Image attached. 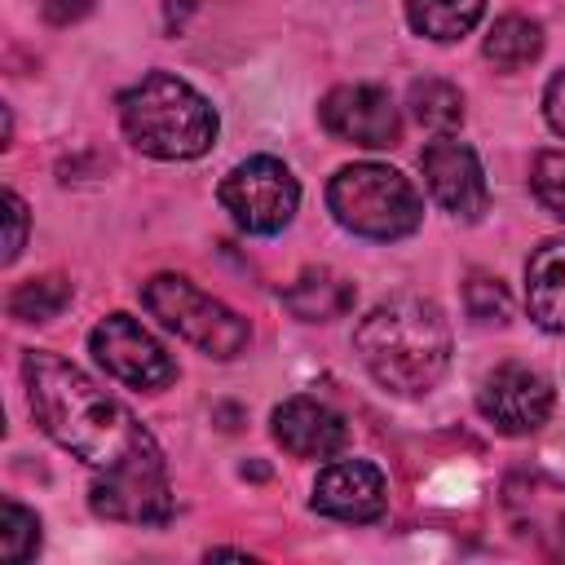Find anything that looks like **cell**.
<instances>
[{"instance_id":"obj_1","label":"cell","mask_w":565,"mask_h":565,"mask_svg":"<svg viewBox=\"0 0 565 565\" xmlns=\"http://www.w3.org/2000/svg\"><path fill=\"white\" fill-rule=\"evenodd\" d=\"M22 380L35 424L97 472L88 490V508L97 516L128 525H163L172 516L163 455L119 397L97 388L62 353L44 349L22 358Z\"/></svg>"},{"instance_id":"obj_2","label":"cell","mask_w":565,"mask_h":565,"mask_svg":"<svg viewBox=\"0 0 565 565\" xmlns=\"http://www.w3.org/2000/svg\"><path fill=\"white\" fill-rule=\"evenodd\" d=\"M353 349L380 388L419 397L450 366V327L433 300L388 296L358 322Z\"/></svg>"},{"instance_id":"obj_3","label":"cell","mask_w":565,"mask_h":565,"mask_svg":"<svg viewBox=\"0 0 565 565\" xmlns=\"http://www.w3.org/2000/svg\"><path fill=\"white\" fill-rule=\"evenodd\" d=\"M119 124L128 141L154 159H199L216 141L212 102L168 71H150L119 93Z\"/></svg>"},{"instance_id":"obj_4","label":"cell","mask_w":565,"mask_h":565,"mask_svg":"<svg viewBox=\"0 0 565 565\" xmlns=\"http://www.w3.org/2000/svg\"><path fill=\"white\" fill-rule=\"evenodd\" d=\"M327 207L349 234H362V238H375V243L406 238L424 221L419 190L388 163H349V168H340L327 185Z\"/></svg>"},{"instance_id":"obj_5","label":"cell","mask_w":565,"mask_h":565,"mask_svg":"<svg viewBox=\"0 0 565 565\" xmlns=\"http://www.w3.org/2000/svg\"><path fill=\"white\" fill-rule=\"evenodd\" d=\"M141 305L181 340H190L194 349L212 353V358H234L247 349L252 327L221 305L216 296L199 291L190 278L181 274H154L150 282H141Z\"/></svg>"},{"instance_id":"obj_6","label":"cell","mask_w":565,"mask_h":565,"mask_svg":"<svg viewBox=\"0 0 565 565\" xmlns=\"http://www.w3.org/2000/svg\"><path fill=\"white\" fill-rule=\"evenodd\" d=\"M216 199L234 216L238 230H247V234H278L296 216V207H300V185H296L287 163H278L269 154H252V159H243L238 168L225 172Z\"/></svg>"},{"instance_id":"obj_7","label":"cell","mask_w":565,"mask_h":565,"mask_svg":"<svg viewBox=\"0 0 565 565\" xmlns=\"http://www.w3.org/2000/svg\"><path fill=\"white\" fill-rule=\"evenodd\" d=\"M93 358L132 388H163L177 380V362L163 353V344L128 313H110L88 335Z\"/></svg>"},{"instance_id":"obj_8","label":"cell","mask_w":565,"mask_h":565,"mask_svg":"<svg viewBox=\"0 0 565 565\" xmlns=\"http://www.w3.org/2000/svg\"><path fill=\"white\" fill-rule=\"evenodd\" d=\"M318 119L335 141L366 146V150H388L402 137L397 106L375 84H340V88H331L322 97V106H318Z\"/></svg>"},{"instance_id":"obj_9","label":"cell","mask_w":565,"mask_h":565,"mask_svg":"<svg viewBox=\"0 0 565 565\" xmlns=\"http://www.w3.org/2000/svg\"><path fill=\"white\" fill-rule=\"evenodd\" d=\"M477 406H481V415L499 433L525 437V433H534V428L547 424V415H552V384L539 371L521 366V362H503V366H494L481 380Z\"/></svg>"},{"instance_id":"obj_10","label":"cell","mask_w":565,"mask_h":565,"mask_svg":"<svg viewBox=\"0 0 565 565\" xmlns=\"http://www.w3.org/2000/svg\"><path fill=\"white\" fill-rule=\"evenodd\" d=\"M419 168H424V185L428 194L459 221H477L486 212V172H481V159L468 141H455V137H437L424 146L419 154Z\"/></svg>"},{"instance_id":"obj_11","label":"cell","mask_w":565,"mask_h":565,"mask_svg":"<svg viewBox=\"0 0 565 565\" xmlns=\"http://www.w3.org/2000/svg\"><path fill=\"white\" fill-rule=\"evenodd\" d=\"M309 503H313V512H322L331 521L362 525V521L384 516L388 490H384V477H380L375 463H366V459H335V463H327L318 472Z\"/></svg>"},{"instance_id":"obj_12","label":"cell","mask_w":565,"mask_h":565,"mask_svg":"<svg viewBox=\"0 0 565 565\" xmlns=\"http://www.w3.org/2000/svg\"><path fill=\"white\" fill-rule=\"evenodd\" d=\"M274 437L296 459H327V455L344 450L349 424L340 411H331L318 397H287L274 411Z\"/></svg>"},{"instance_id":"obj_13","label":"cell","mask_w":565,"mask_h":565,"mask_svg":"<svg viewBox=\"0 0 565 565\" xmlns=\"http://www.w3.org/2000/svg\"><path fill=\"white\" fill-rule=\"evenodd\" d=\"M503 508L516 530L565 556V481L552 477H512L503 486Z\"/></svg>"},{"instance_id":"obj_14","label":"cell","mask_w":565,"mask_h":565,"mask_svg":"<svg viewBox=\"0 0 565 565\" xmlns=\"http://www.w3.org/2000/svg\"><path fill=\"white\" fill-rule=\"evenodd\" d=\"M525 309L543 331H565V238H547L525 260Z\"/></svg>"},{"instance_id":"obj_15","label":"cell","mask_w":565,"mask_h":565,"mask_svg":"<svg viewBox=\"0 0 565 565\" xmlns=\"http://www.w3.org/2000/svg\"><path fill=\"white\" fill-rule=\"evenodd\" d=\"M358 291L349 278L331 274V269H305L287 291H282V305L300 318V322H331V318H344L353 309Z\"/></svg>"},{"instance_id":"obj_16","label":"cell","mask_w":565,"mask_h":565,"mask_svg":"<svg viewBox=\"0 0 565 565\" xmlns=\"http://www.w3.org/2000/svg\"><path fill=\"white\" fill-rule=\"evenodd\" d=\"M486 13V0H406V18L415 26V35L450 44L459 35H468Z\"/></svg>"},{"instance_id":"obj_17","label":"cell","mask_w":565,"mask_h":565,"mask_svg":"<svg viewBox=\"0 0 565 565\" xmlns=\"http://www.w3.org/2000/svg\"><path fill=\"white\" fill-rule=\"evenodd\" d=\"M481 53H486V62H494L499 71H521V66H530V62L543 53V31H539V22H530V18H521V13H508V18H499V22L490 26Z\"/></svg>"},{"instance_id":"obj_18","label":"cell","mask_w":565,"mask_h":565,"mask_svg":"<svg viewBox=\"0 0 565 565\" xmlns=\"http://www.w3.org/2000/svg\"><path fill=\"white\" fill-rule=\"evenodd\" d=\"M411 115L433 132H455L463 124V97L446 79H415L411 84Z\"/></svg>"},{"instance_id":"obj_19","label":"cell","mask_w":565,"mask_h":565,"mask_svg":"<svg viewBox=\"0 0 565 565\" xmlns=\"http://www.w3.org/2000/svg\"><path fill=\"white\" fill-rule=\"evenodd\" d=\"M71 305V282L49 274V278H26L9 291V318L18 322H49Z\"/></svg>"},{"instance_id":"obj_20","label":"cell","mask_w":565,"mask_h":565,"mask_svg":"<svg viewBox=\"0 0 565 565\" xmlns=\"http://www.w3.org/2000/svg\"><path fill=\"white\" fill-rule=\"evenodd\" d=\"M35 547H40V516L9 499L0 512V556L9 565H22L35 556Z\"/></svg>"},{"instance_id":"obj_21","label":"cell","mask_w":565,"mask_h":565,"mask_svg":"<svg viewBox=\"0 0 565 565\" xmlns=\"http://www.w3.org/2000/svg\"><path fill=\"white\" fill-rule=\"evenodd\" d=\"M463 305H468V313H472L477 322H503V318H508V291H503V282L490 278V274H472V278L463 282Z\"/></svg>"},{"instance_id":"obj_22","label":"cell","mask_w":565,"mask_h":565,"mask_svg":"<svg viewBox=\"0 0 565 565\" xmlns=\"http://www.w3.org/2000/svg\"><path fill=\"white\" fill-rule=\"evenodd\" d=\"M530 185L539 194V203L565 221V154H539L534 159V172H530Z\"/></svg>"},{"instance_id":"obj_23","label":"cell","mask_w":565,"mask_h":565,"mask_svg":"<svg viewBox=\"0 0 565 565\" xmlns=\"http://www.w3.org/2000/svg\"><path fill=\"white\" fill-rule=\"evenodd\" d=\"M4 221H9V234H4V265H13L18 260V252H22V243H26V203L13 194V190H4Z\"/></svg>"},{"instance_id":"obj_24","label":"cell","mask_w":565,"mask_h":565,"mask_svg":"<svg viewBox=\"0 0 565 565\" xmlns=\"http://www.w3.org/2000/svg\"><path fill=\"white\" fill-rule=\"evenodd\" d=\"M543 115H547L552 132L565 137V71L547 79V88H543Z\"/></svg>"},{"instance_id":"obj_25","label":"cell","mask_w":565,"mask_h":565,"mask_svg":"<svg viewBox=\"0 0 565 565\" xmlns=\"http://www.w3.org/2000/svg\"><path fill=\"white\" fill-rule=\"evenodd\" d=\"M88 9H93V0H44V18H49V22H57V26L79 22Z\"/></svg>"}]
</instances>
